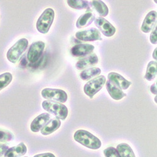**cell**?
I'll list each match as a JSON object with an SVG mask.
<instances>
[{
  "label": "cell",
  "instance_id": "obj_1",
  "mask_svg": "<svg viewBox=\"0 0 157 157\" xmlns=\"http://www.w3.org/2000/svg\"><path fill=\"white\" fill-rule=\"evenodd\" d=\"M74 138L77 142L90 149L98 150L101 147V140L86 130H77L74 133Z\"/></svg>",
  "mask_w": 157,
  "mask_h": 157
},
{
  "label": "cell",
  "instance_id": "obj_2",
  "mask_svg": "<svg viewBox=\"0 0 157 157\" xmlns=\"http://www.w3.org/2000/svg\"><path fill=\"white\" fill-rule=\"evenodd\" d=\"M54 18L55 12L53 9L48 8L45 10L36 21L37 30L43 34L47 33L54 22Z\"/></svg>",
  "mask_w": 157,
  "mask_h": 157
},
{
  "label": "cell",
  "instance_id": "obj_3",
  "mask_svg": "<svg viewBox=\"0 0 157 157\" xmlns=\"http://www.w3.org/2000/svg\"><path fill=\"white\" fill-rule=\"evenodd\" d=\"M42 108L49 113L55 115L59 120H65L68 116L67 108L61 103L47 100L42 102Z\"/></svg>",
  "mask_w": 157,
  "mask_h": 157
},
{
  "label": "cell",
  "instance_id": "obj_4",
  "mask_svg": "<svg viewBox=\"0 0 157 157\" xmlns=\"http://www.w3.org/2000/svg\"><path fill=\"white\" fill-rule=\"evenodd\" d=\"M29 46V41L26 38H21L13 45L7 52V59L11 63H16L27 50Z\"/></svg>",
  "mask_w": 157,
  "mask_h": 157
},
{
  "label": "cell",
  "instance_id": "obj_5",
  "mask_svg": "<svg viewBox=\"0 0 157 157\" xmlns=\"http://www.w3.org/2000/svg\"><path fill=\"white\" fill-rule=\"evenodd\" d=\"M106 77L104 75H99L89 81L84 87L85 94L90 98H93L94 95L101 90L104 84H106Z\"/></svg>",
  "mask_w": 157,
  "mask_h": 157
},
{
  "label": "cell",
  "instance_id": "obj_6",
  "mask_svg": "<svg viewBox=\"0 0 157 157\" xmlns=\"http://www.w3.org/2000/svg\"><path fill=\"white\" fill-rule=\"evenodd\" d=\"M42 97L47 101L56 102L59 103H65L67 101V94L63 90L58 89L45 88L41 92Z\"/></svg>",
  "mask_w": 157,
  "mask_h": 157
},
{
  "label": "cell",
  "instance_id": "obj_7",
  "mask_svg": "<svg viewBox=\"0 0 157 157\" xmlns=\"http://www.w3.org/2000/svg\"><path fill=\"white\" fill-rule=\"evenodd\" d=\"M45 44L42 41H37L32 44L27 53V60L31 63H35L40 59L44 52Z\"/></svg>",
  "mask_w": 157,
  "mask_h": 157
},
{
  "label": "cell",
  "instance_id": "obj_8",
  "mask_svg": "<svg viewBox=\"0 0 157 157\" xmlns=\"http://www.w3.org/2000/svg\"><path fill=\"white\" fill-rule=\"evenodd\" d=\"M77 39L83 42H94L97 40H102L101 32L95 28L77 32L75 33Z\"/></svg>",
  "mask_w": 157,
  "mask_h": 157
},
{
  "label": "cell",
  "instance_id": "obj_9",
  "mask_svg": "<svg viewBox=\"0 0 157 157\" xmlns=\"http://www.w3.org/2000/svg\"><path fill=\"white\" fill-rule=\"evenodd\" d=\"M95 25L104 36L111 37L116 33L115 27L104 18H97L95 20Z\"/></svg>",
  "mask_w": 157,
  "mask_h": 157
},
{
  "label": "cell",
  "instance_id": "obj_10",
  "mask_svg": "<svg viewBox=\"0 0 157 157\" xmlns=\"http://www.w3.org/2000/svg\"><path fill=\"white\" fill-rule=\"evenodd\" d=\"M95 47L90 44H78L74 45L71 50V54L73 57H84L90 54L94 51Z\"/></svg>",
  "mask_w": 157,
  "mask_h": 157
},
{
  "label": "cell",
  "instance_id": "obj_11",
  "mask_svg": "<svg viewBox=\"0 0 157 157\" xmlns=\"http://www.w3.org/2000/svg\"><path fill=\"white\" fill-rule=\"evenodd\" d=\"M50 115L49 113H44L38 116L33 120L30 124L31 131L34 133L38 132L50 121Z\"/></svg>",
  "mask_w": 157,
  "mask_h": 157
},
{
  "label": "cell",
  "instance_id": "obj_12",
  "mask_svg": "<svg viewBox=\"0 0 157 157\" xmlns=\"http://www.w3.org/2000/svg\"><path fill=\"white\" fill-rule=\"evenodd\" d=\"M106 82V89L110 96L113 99L116 101L121 100L126 96V94L120 89V87L112 81L108 79Z\"/></svg>",
  "mask_w": 157,
  "mask_h": 157
},
{
  "label": "cell",
  "instance_id": "obj_13",
  "mask_svg": "<svg viewBox=\"0 0 157 157\" xmlns=\"http://www.w3.org/2000/svg\"><path fill=\"white\" fill-rule=\"evenodd\" d=\"M157 13L156 11H151L147 15L141 25V30L143 32L148 33L152 30L156 23Z\"/></svg>",
  "mask_w": 157,
  "mask_h": 157
},
{
  "label": "cell",
  "instance_id": "obj_14",
  "mask_svg": "<svg viewBox=\"0 0 157 157\" xmlns=\"http://www.w3.org/2000/svg\"><path fill=\"white\" fill-rule=\"evenodd\" d=\"M99 59L96 54H93L89 56L78 60L75 64V67L78 70H83L87 67L94 66L98 63Z\"/></svg>",
  "mask_w": 157,
  "mask_h": 157
},
{
  "label": "cell",
  "instance_id": "obj_15",
  "mask_svg": "<svg viewBox=\"0 0 157 157\" xmlns=\"http://www.w3.org/2000/svg\"><path fill=\"white\" fill-rule=\"evenodd\" d=\"M108 78L109 80L112 81L117 86H118L122 90L128 89L129 87L132 85V82L126 80L121 75L116 72L109 73Z\"/></svg>",
  "mask_w": 157,
  "mask_h": 157
},
{
  "label": "cell",
  "instance_id": "obj_16",
  "mask_svg": "<svg viewBox=\"0 0 157 157\" xmlns=\"http://www.w3.org/2000/svg\"><path fill=\"white\" fill-rule=\"evenodd\" d=\"M27 151V147L21 142L17 146L9 148L5 153V157H21L25 155Z\"/></svg>",
  "mask_w": 157,
  "mask_h": 157
},
{
  "label": "cell",
  "instance_id": "obj_17",
  "mask_svg": "<svg viewBox=\"0 0 157 157\" xmlns=\"http://www.w3.org/2000/svg\"><path fill=\"white\" fill-rule=\"evenodd\" d=\"M96 20V16L90 12H87L82 15L76 22L77 29H83L88 27Z\"/></svg>",
  "mask_w": 157,
  "mask_h": 157
},
{
  "label": "cell",
  "instance_id": "obj_18",
  "mask_svg": "<svg viewBox=\"0 0 157 157\" xmlns=\"http://www.w3.org/2000/svg\"><path fill=\"white\" fill-rule=\"evenodd\" d=\"M61 125V121L57 118H54L50 120L41 129V133L47 136L52 134L57 130Z\"/></svg>",
  "mask_w": 157,
  "mask_h": 157
},
{
  "label": "cell",
  "instance_id": "obj_19",
  "mask_svg": "<svg viewBox=\"0 0 157 157\" xmlns=\"http://www.w3.org/2000/svg\"><path fill=\"white\" fill-rule=\"evenodd\" d=\"M90 3L92 6H93V8L96 10V11L101 16V17L102 18L106 17L108 15L109 13L108 7L102 1H101V0H99V1L94 0V1L90 2Z\"/></svg>",
  "mask_w": 157,
  "mask_h": 157
},
{
  "label": "cell",
  "instance_id": "obj_20",
  "mask_svg": "<svg viewBox=\"0 0 157 157\" xmlns=\"http://www.w3.org/2000/svg\"><path fill=\"white\" fill-rule=\"evenodd\" d=\"M101 73V69L98 67H91L82 71L80 74V77L83 81H87L99 75Z\"/></svg>",
  "mask_w": 157,
  "mask_h": 157
},
{
  "label": "cell",
  "instance_id": "obj_21",
  "mask_svg": "<svg viewBox=\"0 0 157 157\" xmlns=\"http://www.w3.org/2000/svg\"><path fill=\"white\" fill-rule=\"evenodd\" d=\"M116 150L121 157H136L132 148L126 143L120 144L117 146Z\"/></svg>",
  "mask_w": 157,
  "mask_h": 157
},
{
  "label": "cell",
  "instance_id": "obj_22",
  "mask_svg": "<svg viewBox=\"0 0 157 157\" xmlns=\"http://www.w3.org/2000/svg\"><path fill=\"white\" fill-rule=\"evenodd\" d=\"M157 74V62L151 61L148 63L145 78L148 81H153L156 77Z\"/></svg>",
  "mask_w": 157,
  "mask_h": 157
},
{
  "label": "cell",
  "instance_id": "obj_23",
  "mask_svg": "<svg viewBox=\"0 0 157 157\" xmlns=\"http://www.w3.org/2000/svg\"><path fill=\"white\" fill-rule=\"evenodd\" d=\"M68 5L75 10H83L89 8V3L86 0H69L67 2Z\"/></svg>",
  "mask_w": 157,
  "mask_h": 157
},
{
  "label": "cell",
  "instance_id": "obj_24",
  "mask_svg": "<svg viewBox=\"0 0 157 157\" xmlns=\"http://www.w3.org/2000/svg\"><path fill=\"white\" fill-rule=\"evenodd\" d=\"M13 76L11 73L6 72L0 75V91L7 87L11 82Z\"/></svg>",
  "mask_w": 157,
  "mask_h": 157
},
{
  "label": "cell",
  "instance_id": "obj_25",
  "mask_svg": "<svg viewBox=\"0 0 157 157\" xmlns=\"http://www.w3.org/2000/svg\"><path fill=\"white\" fill-rule=\"evenodd\" d=\"M13 138V135L11 132L8 131L0 129V143L10 141Z\"/></svg>",
  "mask_w": 157,
  "mask_h": 157
},
{
  "label": "cell",
  "instance_id": "obj_26",
  "mask_svg": "<svg viewBox=\"0 0 157 157\" xmlns=\"http://www.w3.org/2000/svg\"><path fill=\"white\" fill-rule=\"evenodd\" d=\"M104 155L106 157H121L117 150L114 147H108L104 150Z\"/></svg>",
  "mask_w": 157,
  "mask_h": 157
},
{
  "label": "cell",
  "instance_id": "obj_27",
  "mask_svg": "<svg viewBox=\"0 0 157 157\" xmlns=\"http://www.w3.org/2000/svg\"><path fill=\"white\" fill-rule=\"evenodd\" d=\"M150 40L152 44L156 45L157 44V28L156 26H155V28L153 31L151 32L150 36Z\"/></svg>",
  "mask_w": 157,
  "mask_h": 157
},
{
  "label": "cell",
  "instance_id": "obj_28",
  "mask_svg": "<svg viewBox=\"0 0 157 157\" xmlns=\"http://www.w3.org/2000/svg\"><path fill=\"white\" fill-rule=\"evenodd\" d=\"M8 149H9V147L8 145H5V144L0 143V156L5 155V153L6 152V151Z\"/></svg>",
  "mask_w": 157,
  "mask_h": 157
},
{
  "label": "cell",
  "instance_id": "obj_29",
  "mask_svg": "<svg viewBox=\"0 0 157 157\" xmlns=\"http://www.w3.org/2000/svg\"><path fill=\"white\" fill-rule=\"evenodd\" d=\"M33 157H56V156L51 153H46L35 155Z\"/></svg>",
  "mask_w": 157,
  "mask_h": 157
},
{
  "label": "cell",
  "instance_id": "obj_30",
  "mask_svg": "<svg viewBox=\"0 0 157 157\" xmlns=\"http://www.w3.org/2000/svg\"><path fill=\"white\" fill-rule=\"evenodd\" d=\"M150 91L151 93L155 95H156L157 94V86H156V82L152 84L150 87Z\"/></svg>",
  "mask_w": 157,
  "mask_h": 157
},
{
  "label": "cell",
  "instance_id": "obj_31",
  "mask_svg": "<svg viewBox=\"0 0 157 157\" xmlns=\"http://www.w3.org/2000/svg\"><path fill=\"white\" fill-rule=\"evenodd\" d=\"M156 51H157V48H156L155 49V50L153 51V57L155 60L157 59V57H156Z\"/></svg>",
  "mask_w": 157,
  "mask_h": 157
},
{
  "label": "cell",
  "instance_id": "obj_32",
  "mask_svg": "<svg viewBox=\"0 0 157 157\" xmlns=\"http://www.w3.org/2000/svg\"><path fill=\"white\" fill-rule=\"evenodd\" d=\"M155 101L156 103L157 102V101H156V96H155Z\"/></svg>",
  "mask_w": 157,
  "mask_h": 157
},
{
  "label": "cell",
  "instance_id": "obj_33",
  "mask_svg": "<svg viewBox=\"0 0 157 157\" xmlns=\"http://www.w3.org/2000/svg\"><path fill=\"white\" fill-rule=\"evenodd\" d=\"M154 2H155V3H157V2H156V1H154Z\"/></svg>",
  "mask_w": 157,
  "mask_h": 157
}]
</instances>
